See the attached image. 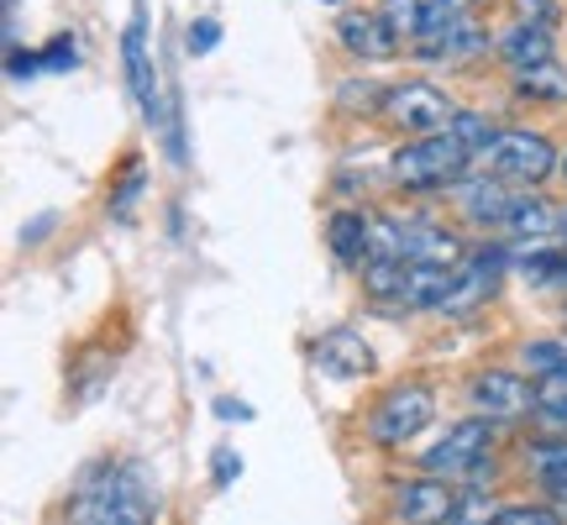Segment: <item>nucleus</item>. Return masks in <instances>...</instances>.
<instances>
[{
	"mask_svg": "<svg viewBox=\"0 0 567 525\" xmlns=\"http://www.w3.org/2000/svg\"><path fill=\"white\" fill-rule=\"evenodd\" d=\"M467 163H473L467 142H457L452 132H431V137L405 142L389 158V179L405 184V189H452L467 179Z\"/></svg>",
	"mask_w": 567,
	"mask_h": 525,
	"instance_id": "nucleus-1",
	"label": "nucleus"
},
{
	"mask_svg": "<svg viewBox=\"0 0 567 525\" xmlns=\"http://www.w3.org/2000/svg\"><path fill=\"white\" fill-rule=\"evenodd\" d=\"M421 473H436V478H488L494 473V425L488 415H473V421L446 425L442 442H431L421 452Z\"/></svg>",
	"mask_w": 567,
	"mask_h": 525,
	"instance_id": "nucleus-2",
	"label": "nucleus"
},
{
	"mask_svg": "<svg viewBox=\"0 0 567 525\" xmlns=\"http://www.w3.org/2000/svg\"><path fill=\"white\" fill-rule=\"evenodd\" d=\"M478 158H488V174H499L505 184H547L563 153L542 132H499Z\"/></svg>",
	"mask_w": 567,
	"mask_h": 525,
	"instance_id": "nucleus-3",
	"label": "nucleus"
},
{
	"mask_svg": "<svg viewBox=\"0 0 567 525\" xmlns=\"http://www.w3.org/2000/svg\"><path fill=\"white\" fill-rule=\"evenodd\" d=\"M431 415H436V394L425 384H400L368 410V436L379 446H405L431 425Z\"/></svg>",
	"mask_w": 567,
	"mask_h": 525,
	"instance_id": "nucleus-4",
	"label": "nucleus"
},
{
	"mask_svg": "<svg viewBox=\"0 0 567 525\" xmlns=\"http://www.w3.org/2000/svg\"><path fill=\"white\" fill-rule=\"evenodd\" d=\"M379 116L394 122L400 132H410V137H431V132H446L457 111H452V101H446L436 84L410 80V84H394V90H389V101Z\"/></svg>",
	"mask_w": 567,
	"mask_h": 525,
	"instance_id": "nucleus-5",
	"label": "nucleus"
},
{
	"mask_svg": "<svg viewBox=\"0 0 567 525\" xmlns=\"http://www.w3.org/2000/svg\"><path fill=\"white\" fill-rule=\"evenodd\" d=\"M122 63H126V90L147 122H163L158 105V69H153V53H147V0L132 6V21L122 32Z\"/></svg>",
	"mask_w": 567,
	"mask_h": 525,
	"instance_id": "nucleus-6",
	"label": "nucleus"
},
{
	"mask_svg": "<svg viewBox=\"0 0 567 525\" xmlns=\"http://www.w3.org/2000/svg\"><path fill=\"white\" fill-rule=\"evenodd\" d=\"M467 400H473V410L488 415V421H515V415H530V410H536L530 384L520 379V373H509V368H488V373H478V379L467 384Z\"/></svg>",
	"mask_w": 567,
	"mask_h": 525,
	"instance_id": "nucleus-7",
	"label": "nucleus"
},
{
	"mask_svg": "<svg viewBox=\"0 0 567 525\" xmlns=\"http://www.w3.org/2000/svg\"><path fill=\"white\" fill-rule=\"evenodd\" d=\"M452 505H457V488H452V478H436V473L405 478L394 488V515L405 525H446Z\"/></svg>",
	"mask_w": 567,
	"mask_h": 525,
	"instance_id": "nucleus-8",
	"label": "nucleus"
},
{
	"mask_svg": "<svg viewBox=\"0 0 567 525\" xmlns=\"http://www.w3.org/2000/svg\"><path fill=\"white\" fill-rule=\"evenodd\" d=\"M337 42L363 63H384V59L400 53V32L389 27L384 11H342V21H337Z\"/></svg>",
	"mask_w": 567,
	"mask_h": 525,
	"instance_id": "nucleus-9",
	"label": "nucleus"
},
{
	"mask_svg": "<svg viewBox=\"0 0 567 525\" xmlns=\"http://www.w3.org/2000/svg\"><path fill=\"white\" fill-rule=\"evenodd\" d=\"M473 0H384L379 11L389 17V27L400 32V42H421L436 27H446L452 17H467Z\"/></svg>",
	"mask_w": 567,
	"mask_h": 525,
	"instance_id": "nucleus-10",
	"label": "nucleus"
},
{
	"mask_svg": "<svg viewBox=\"0 0 567 525\" xmlns=\"http://www.w3.org/2000/svg\"><path fill=\"white\" fill-rule=\"evenodd\" d=\"M316 363L337 379H368L373 373V347L352 331V326H331L321 342H316Z\"/></svg>",
	"mask_w": 567,
	"mask_h": 525,
	"instance_id": "nucleus-11",
	"label": "nucleus"
},
{
	"mask_svg": "<svg viewBox=\"0 0 567 525\" xmlns=\"http://www.w3.org/2000/svg\"><path fill=\"white\" fill-rule=\"evenodd\" d=\"M452 189H457V210H463L473 226H505L509 205H515V195L505 189V179H499V174L463 179V184H452Z\"/></svg>",
	"mask_w": 567,
	"mask_h": 525,
	"instance_id": "nucleus-12",
	"label": "nucleus"
},
{
	"mask_svg": "<svg viewBox=\"0 0 567 525\" xmlns=\"http://www.w3.org/2000/svg\"><path fill=\"white\" fill-rule=\"evenodd\" d=\"M499 53H505L509 69H536V63H547L551 59L547 21H515L505 38H499Z\"/></svg>",
	"mask_w": 567,
	"mask_h": 525,
	"instance_id": "nucleus-13",
	"label": "nucleus"
},
{
	"mask_svg": "<svg viewBox=\"0 0 567 525\" xmlns=\"http://www.w3.org/2000/svg\"><path fill=\"white\" fill-rule=\"evenodd\" d=\"M557 226H563V210H551L542 195H515L505 216V231H515L520 243H547Z\"/></svg>",
	"mask_w": 567,
	"mask_h": 525,
	"instance_id": "nucleus-14",
	"label": "nucleus"
},
{
	"mask_svg": "<svg viewBox=\"0 0 567 525\" xmlns=\"http://www.w3.org/2000/svg\"><path fill=\"white\" fill-rule=\"evenodd\" d=\"M484 32L473 27L467 17H452L446 27H436L431 38H421L415 48H421V59H467V53H478L484 48Z\"/></svg>",
	"mask_w": 567,
	"mask_h": 525,
	"instance_id": "nucleus-15",
	"label": "nucleus"
},
{
	"mask_svg": "<svg viewBox=\"0 0 567 525\" xmlns=\"http://www.w3.org/2000/svg\"><path fill=\"white\" fill-rule=\"evenodd\" d=\"M326 243H331V258L347 262V268H358L368 258V216L363 210H337L331 222H326Z\"/></svg>",
	"mask_w": 567,
	"mask_h": 525,
	"instance_id": "nucleus-16",
	"label": "nucleus"
},
{
	"mask_svg": "<svg viewBox=\"0 0 567 525\" xmlns=\"http://www.w3.org/2000/svg\"><path fill=\"white\" fill-rule=\"evenodd\" d=\"M405 258L436 262V268H457L463 262V243L442 231V226H405Z\"/></svg>",
	"mask_w": 567,
	"mask_h": 525,
	"instance_id": "nucleus-17",
	"label": "nucleus"
},
{
	"mask_svg": "<svg viewBox=\"0 0 567 525\" xmlns=\"http://www.w3.org/2000/svg\"><path fill=\"white\" fill-rule=\"evenodd\" d=\"M526 467H530V478H542L547 488H563L567 484V442L563 436L530 442L526 446Z\"/></svg>",
	"mask_w": 567,
	"mask_h": 525,
	"instance_id": "nucleus-18",
	"label": "nucleus"
},
{
	"mask_svg": "<svg viewBox=\"0 0 567 525\" xmlns=\"http://www.w3.org/2000/svg\"><path fill=\"white\" fill-rule=\"evenodd\" d=\"M515 90L530 101H567V74L557 63H536V69H515Z\"/></svg>",
	"mask_w": 567,
	"mask_h": 525,
	"instance_id": "nucleus-19",
	"label": "nucleus"
},
{
	"mask_svg": "<svg viewBox=\"0 0 567 525\" xmlns=\"http://www.w3.org/2000/svg\"><path fill=\"white\" fill-rule=\"evenodd\" d=\"M499 521V505H494V494H484V488H457V505H452V515H446V525H494Z\"/></svg>",
	"mask_w": 567,
	"mask_h": 525,
	"instance_id": "nucleus-20",
	"label": "nucleus"
},
{
	"mask_svg": "<svg viewBox=\"0 0 567 525\" xmlns=\"http://www.w3.org/2000/svg\"><path fill=\"white\" fill-rule=\"evenodd\" d=\"M530 394H536V410H542L547 421L567 425V368H557V373H536Z\"/></svg>",
	"mask_w": 567,
	"mask_h": 525,
	"instance_id": "nucleus-21",
	"label": "nucleus"
},
{
	"mask_svg": "<svg viewBox=\"0 0 567 525\" xmlns=\"http://www.w3.org/2000/svg\"><path fill=\"white\" fill-rule=\"evenodd\" d=\"M446 132H452V137H457V142H467L473 153H484L488 142L499 137V132L488 126V116H478V111H457V116H452V126H446Z\"/></svg>",
	"mask_w": 567,
	"mask_h": 525,
	"instance_id": "nucleus-22",
	"label": "nucleus"
},
{
	"mask_svg": "<svg viewBox=\"0 0 567 525\" xmlns=\"http://www.w3.org/2000/svg\"><path fill=\"white\" fill-rule=\"evenodd\" d=\"M494 525H567V521L557 505H509V509H499Z\"/></svg>",
	"mask_w": 567,
	"mask_h": 525,
	"instance_id": "nucleus-23",
	"label": "nucleus"
},
{
	"mask_svg": "<svg viewBox=\"0 0 567 525\" xmlns=\"http://www.w3.org/2000/svg\"><path fill=\"white\" fill-rule=\"evenodd\" d=\"M526 368L530 373H557V368H567V347L563 342H526Z\"/></svg>",
	"mask_w": 567,
	"mask_h": 525,
	"instance_id": "nucleus-24",
	"label": "nucleus"
},
{
	"mask_svg": "<svg viewBox=\"0 0 567 525\" xmlns=\"http://www.w3.org/2000/svg\"><path fill=\"white\" fill-rule=\"evenodd\" d=\"M74 63H80V48H74V38H69V32H59V38L42 48V69H48V74H69Z\"/></svg>",
	"mask_w": 567,
	"mask_h": 525,
	"instance_id": "nucleus-25",
	"label": "nucleus"
},
{
	"mask_svg": "<svg viewBox=\"0 0 567 525\" xmlns=\"http://www.w3.org/2000/svg\"><path fill=\"white\" fill-rule=\"evenodd\" d=\"M216 42H221V21H210V17L189 21V32H184V48H189L195 59H205V53H216Z\"/></svg>",
	"mask_w": 567,
	"mask_h": 525,
	"instance_id": "nucleus-26",
	"label": "nucleus"
},
{
	"mask_svg": "<svg viewBox=\"0 0 567 525\" xmlns=\"http://www.w3.org/2000/svg\"><path fill=\"white\" fill-rule=\"evenodd\" d=\"M337 101H342V111H352V105H363V111H384V101H389V90H379V84H342V95H337Z\"/></svg>",
	"mask_w": 567,
	"mask_h": 525,
	"instance_id": "nucleus-27",
	"label": "nucleus"
},
{
	"mask_svg": "<svg viewBox=\"0 0 567 525\" xmlns=\"http://www.w3.org/2000/svg\"><path fill=\"white\" fill-rule=\"evenodd\" d=\"M6 69H11V80H32L42 69V53H21L17 42H11V48H6Z\"/></svg>",
	"mask_w": 567,
	"mask_h": 525,
	"instance_id": "nucleus-28",
	"label": "nucleus"
},
{
	"mask_svg": "<svg viewBox=\"0 0 567 525\" xmlns=\"http://www.w3.org/2000/svg\"><path fill=\"white\" fill-rule=\"evenodd\" d=\"M137 195H142V168H132V174H126V184L116 189V195H111V200H116V216H122V222L132 216V200H137Z\"/></svg>",
	"mask_w": 567,
	"mask_h": 525,
	"instance_id": "nucleus-29",
	"label": "nucleus"
},
{
	"mask_svg": "<svg viewBox=\"0 0 567 525\" xmlns=\"http://www.w3.org/2000/svg\"><path fill=\"white\" fill-rule=\"evenodd\" d=\"M243 473V457L237 452H226V446H216V484H231Z\"/></svg>",
	"mask_w": 567,
	"mask_h": 525,
	"instance_id": "nucleus-30",
	"label": "nucleus"
},
{
	"mask_svg": "<svg viewBox=\"0 0 567 525\" xmlns=\"http://www.w3.org/2000/svg\"><path fill=\"white\" fill-rule=\"evenodd\" d=\"M216 415H221V421H252V410H247L243 400H216Z\"/></svg>",
	"mask_w": 567,
	"mask_h": 525,
	"instance_id": "nucleus-31",
	"label": "nucleus"
},
{
	"mask_svg": "<svg viewBox=\"0 0 567 525\" xmlns=\"http://www.w3.org/2000/svg\"><path fill=\"white\" fill-rule=\"evenodd\" d=\"M551 505L563 509V521H567V484H563V488H551Z\"/></svg>",
	"mask_w": 567,
	"mask_h": 525,
	"instance_id": "nucleus-32",
	"label": "nucleus"
},
{
	"mask_svg": "<svg viewBox=\"0 0 567 525\" xmlns=\"http://www.w3.org/2000/svg\"><path fill=\"white\" fill-rule=\"evenodd\" d=\"M551 284H567V253L557 258V274H551Z\"/></svg>",
	"mask_w": 567,
	"mask_h": 525,
	"instance_id": "nucleus-33",
	"label": "nucleus"
},
{
	"mask_svg": "<svg viewBox=\"0 0 567 525\" xmlns=\"http://www.w3.org/2000/svg\"><path fill=\"white\" fill-rule=\"evenodd\" d=\"M557 174H563V179H567V153H563V158H557Z\"/></svg>",
	"mask_w": 567,
	"mask_h": 525,
	"instance_id": "nucleus-34",
	"label": "nucleus"
},
{
	"mask_svg": "<svg viewBox=\"0 0 567 525\" xmlns=\"http://www.w3.org/2000/svg\"><path fill=\"white\" fill-rule=\"evenodd\" d=\"M557 231H563V237H567V205H563V226H557Z\"/></svg>",
	"mask_w": 567,
	"mask_h": 525,
	"instance_id": "nucleus-35",
	"label": "nucleus"
},
{
	"mask_svg": "<svg viewBox=\"0 0 567 525\" xmlns=\"http://www.w3.org/2000/svg\"><path fill=\"white\" fill-rule=\"evenodd\" d=\"M321 6H342V0H321Z\"/></svg>",
	"mask_w": 567,
	"mask_h": 525,
	"instance_id": "nucleus-36",
	"label": "nucleus"
}]
</instances>
